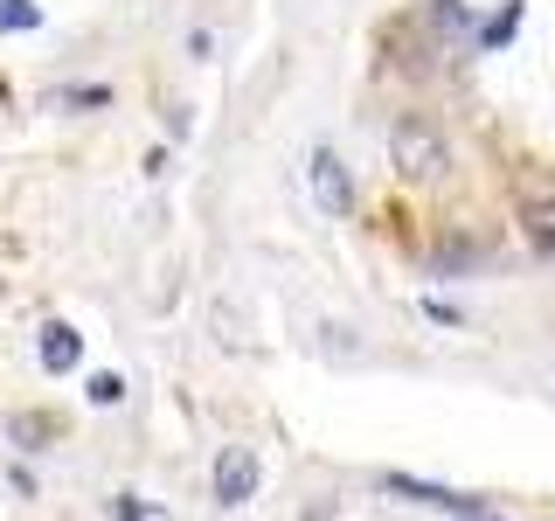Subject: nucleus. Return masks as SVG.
Listing matches in <instances>:
<instances>
[{
	"instance_id": "obj_1",
	"label": "nucleus",
	"mask_w": 555,
	"mask_h": 521,
	"mask_svg": "<svg viewBox=\"0 0 555 521\" xmlns=\"http://www.w3.org/2000/svg\"><path fill=\"white\" fill-rule=\"evenodd\" d=\"M389 161L410 174V181H438V174L451 167V147L430 126H416V118H403V126L389 132Z\"/></svg>"
},
{
	"instance_id": "obj_2",
	"label": "nucleus",
	"mask_w": 555,
	"mask_h": 521,
	"mask_svg": "<svg viewBox=\"0 0 555 521\" xmlns=\"http://www.w3.org/2000/svg\"><path fill=\"white\" fill-rule=\"evenodd\" d=\"M382 494H410L416 508H444V514H479V494H459V486H430V480H410V473H389Z\"/></svg>"
},
{
	"instance_id": "obj_3",
	"label": "nucleus",
	"mask_w": 555,
	"mask_h": 521,
	"mask_svg": "<svg viewBox=\"0 0 555 521\" xmlns=\"http://www.w3.org/2000/svg\"><path fill=\"white\" fill-rule=\"evenodd\" d=\"M257 480H264L257 452H222V466H216V508H243V500L257 494Z\"/></svg>"
},
{
	"instance_id": "obj_4",
	"label": "nucleus",
	"mask_w": 555,
	"mask_h": 521,
	"mask_svg": "<svg viewBox=\"0 0 555 521\" xmlns=\"http://www.w3.org/2000/svg\"><path fill=\"white\" fill-rule=\"evenodd\" d=\"M312 202H320V208H334V216H340V208H354V188H347V167L334 161V153H312Z\"/></svg>"
},
{
	"instance_id": "obj_5",
	"label": "nucleus",
	"mask_w": 555,
	"mask_h": 521,
	"mask_svg": "<svg viewBox=\"0 0 555 521\" xmlns=\"http://www.w3.org/2000/svg\"><path fill=\"white\" fill-rule=\"evenodd\" d=\"M77 361H83V334H77V327H63V320H49L42 327V369L63 376V369H77Z\"/></svg>"
},
{
	"instance_id": "obj_6",
	"label": "nucleus",
	"mask_w": 555,
	"mask_h": 521,
	"mask_svg": "<svg viewBox=\"0 0 555 521\" xmlns=\"http://www.w3.org/2000/svg\"><path fill=\"white\" fill-rule=\"evenodd\" d=\"M520 230H528V243L555 265V195H528V202H520Z\"/></svg>"
},
{
	"instance_id": "obj_7",
	"label": "nucleus",
	"mask_w": 555,
	"mask_h": 521,
	"mask_svg": "<svg viewBox=\"0 0 555 521\" xmlns=\"http://www.w3.org/2000/svg\"><path fill=\"white\" fill-rule=\"evenodd\" d=\"M28 28H42V8L35 0H0V35H28Z\"/></svg>"
},
{
	"instance_id": "obj_8",
	"label": "nucleus",
	"mask_w": 555,
	"mask_h": 521,
	"mask_svg": "<svg viewBox=\"0 0 555 521\" xmlns=\"http://www.w3.org/2000/svg\"><path fill=\"white\" fill-rule=\"evenodd\" d=\"M83 396H91V404H118V396H126V382H118L112 369H104V376H91V382H83Z\"/></svg>"
},
{
	"instance_id": "obj_9",
	"label": "nucleus",
	"mask_w": 555,
	"mask_h": 521,
	"mask_svg": "<svg viewBox=\"0 0 555 521\" xmlns=\"http://www.w3.org/2000/svg\"><path fill=\"white\" fill-rule=\"evenodd\" d=\"M112 514H118V521H167L160 508H146V500H132V494H126V500H112Z\"/></svg>"
},
{
	"instance_id": "obj_10",
	"label": "nucleus",
	"mask_w": 555,
	"mask_h": 521,
	"mask_svg": "<svg viewBox=\"0 0 555 521\" xmlns=\"http://www.w3.org/2000/svg\"><path fill=\"white\" fill-rule=\"evenodd\" d=\"M514 28H520V8H507V14H500V22H486V42H493V49H500V42H507V35H514Z\"/></svg>"
},
{
	"instance_id": "obj_11",
	"label": "nucleus",
	"mask_w": 555,
	"mask_h": 521,
	"mask_svg": "<svg viewBox=\"0 0 555 521\" xmlns=\"http://www.w3.org/2000/svg\"><path fill=\"white\" fill-rule=\"evenodd\" d=\"M459 521H493V514H459Z\"/></svg>"
}]
</instances>
